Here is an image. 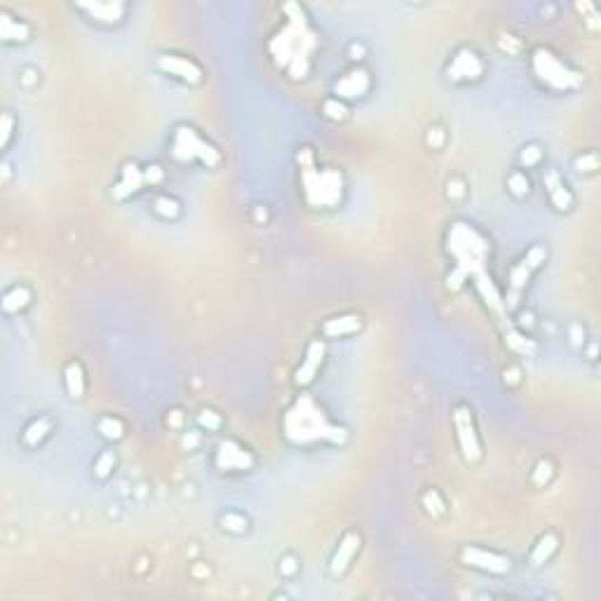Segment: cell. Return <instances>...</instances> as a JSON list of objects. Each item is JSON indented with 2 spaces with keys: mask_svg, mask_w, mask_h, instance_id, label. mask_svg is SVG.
I'll return each instance as SVG.
<instances>
[{
  "mask_svg": "<svg viewBox=\"0 0 601 601\" xmlns=\"http://www.w3.org/2000/svg\"><path fill=\"white\" fill-rule=\"evenodd\" d=\"M284 26L272 35L270 55L279 68H284L291 78L301 80L311 71L313 55L317 50L320 40L317 33L311 28V21L306 17V10L299 3H287L282 8Z\"/></svg>",
  "mask_w": 601,
  "mask_h": 601,
  "instance_id": "obj_1",
  "label": "cell"
},
{
  "mask_svg": "<svg viewBox=\"0 0 601 601\" xmlns=\"http://www.w3.org/2000/svg\"><path fill=\"white\" fill-rule=\"evenodd\" d=\"M531 66H533L535 78L547 87L559 89V92L575 89V87H580V82H582V75L578 73V71L568 68L562 59H559L557 55H552L550 50H545V47L533 50Z\"/></svg>",
  "mask_w": 601,
  "mask_h": 601,
  "instance_id": "obj_5",
  "label": "cell"
},
{
  "mask_svg": "<svg viewBox=\"0 0 601 601\" xmlns=\"http://www.w3.org/2000/svg\"><path fill=\"white\" fill-rule=\"evenodd\" d=\"M78 10L87 12L92 19H97L101 24H118L124 15V3H118V0H106V3H80Z\"/></svg>",
  "mask_w": 601,
  "mask_h": 601,
  "instance_id": "obj_16",
  "label": "cell"
},
{
  "mask_svg": "<svg viewBox=\"0 0 601 601\" xmlns=\"http://www.w3.org/2000/svg\"><path fill=\"white\" fill-rule=\"evenodd\" d=\"M597 165H599L597 153H590V156H582V158L575 160V167H578L580 172H594L597 169Z\"/></svg>",
  "mask_w": 601,
  "mask_h": 601,
  "instance_id": "obj_36",
  "label": "cell"
},
{
  "mask_svg": "<svg viewBox=\"0 0 601 601\" xmlns=\"http://www.w3.org/2000/svg\"><path fill=\"white\" fill-rule=\"evenodd\" d=\"M97 430L104 434L106 439H120L124 434V425L118 418H113V416H104V418L99 420Z\"/></svg>",
  "mask_w": 601,
  "mask_h": 601,
  "instance_id": "obj_25",
  "label": "cell"
},
{
  "mask_svg": "<svg viewBox=\"0 0 601 601\" xmlns=\"http://www.w3.org/2000/svg\"><path fill=\"white\" fill-rule=\"evenodd\" d=\"M322 362H324V343L322 341H313L311 345H308V353H306L303 364L296 369L294 383L296 385L313 383L315 376H317V371H320V367H322Z\"/></svg>",
  "mask_w": 601,
  "mask_h": 601,
  "instance_id": "obj_15",
  "label": "cell"
},
{
  "mask_svg": "<svg viewBox=\"0 0 601 601\" xmlns=\"http://www.w3.org/2000/svg\"><path fill=\"white\" fill-rule=\"evenodd\" d=\"M369 85H371V82H369L367 71L353 68L334 82V92H336V97H341V99H355V97H364V94L369 92Z\"/></svg>",
  "mask_w": 601,
  "mask_h": 601,
  "instance_id": "obj_13",
  "label": "cell"
},
{
  "mask_svg": "<svg viewBox=\"0 0 601 601\" xmlns=\"http://www.w3.org/2000/svg\"><path fill=\"white\" fill-rule=\"evenodd\" d=\"M172 158L178 160V163H190V160H200L202 165L207 167H216L221 163V156L214 148L210 141L202 139L198 134V129L188 127V124H181L176 127L174 136H172Z\"/></svg>",
  "mask_w": 601,
  "mask_h": 601,
  "instance_id": "obj_6",
  "label": "cell"
},
{
  "mask_svg": "<svg viewBox=\"0 0 601 601\" xmlns=\"http://www.w3.org/2000/svg\"><path fill=\"white\" fill-rule=\"evenodd\" d=\"M350 55H353V59H362V55H364V47H362V45H350Z\"/></svg>",
  "mask_w": 601,
  "mask_h": 601,
  "instance_id": "obj_41",
  "label": "cell"
},
{
  "mask_svg": "<svg viewBox=\"0 0 601 601\" xmlns=\"http://www.w3.org/2000/svg\"><path fill=\"white\" fill-rule=\"evenodd\" d=\"M446 73H449V78L456 80V82L477 80L479 75L484 73V64H481V59L474 55L472 50H461L454 59H451Z\"/></svg>",
  "mask_w": 601,
  "mask_h": 601,
  "instance_id": "obj_12",
  "label": "cell"
},
{
  "mask_svg": "<svg viewBox=\"0 0 601 601\" xmlns=\"http://www.w3.org/2000/svg\"><path fill=\"white\" fill-rule=\"evenodd\" d=\"M420 501H423V508H425L427 512H430L432 517H439V515H444V510H446V503L442 501V496H439V493L434 491V489L425 491V493H423V498H420Z\"/></svg>",
  "mask_w": 601,
  "mask_h": 601,
  "instance_id": "obj_26",
  "label": "cell"
},
{
  "mask_svg": "<svg viewBox=\"0 0 601 601\" xmlns=\"http://www.w3.org/2000/svg\"><path fill=\"white\" fill-rule=\"evenodd\" d=\"M153 210H156L160 216H165V219H174L176 214H178V202L176 200H172V198H156V202H153Z\"/></svg>",
  "mask_w": 601,
  "mask_h": 601,
  "instance_id": "obj_28",
  "label": "cell"
},
{
  "mask_svg": "<svg viewBox=\"0 0 601 601\" xmlns=\"http://www.w3.org/2000/svg\"><path fill=\"white\" fill-rule=\"evenodd\" d=\"M144 186H148L146 169H139L134 163H129V165H124L120 181H118L115 186H113V198H115V200H124V198H129V195L139 193V190L144 188Z\"/></svg>",
  "mask_w": 601,
  "mask_h": 601,
  "instance_id": "obj_14",
  "label": "cell"
},
{
  "mask_svg": "<svg viewBox=\"0 0 601 601\" xmlns=\"http://www.w3.org/2000/svg\"><path fill=\"white\" fill-rule=\"evenodd\" d=\"M282 432L296 446H311L317 442L331 444L345 442V430L341 425L331 423L329 416L324 414V409L311 395H301L287 409V414L282 418Z\"/></svg>",
  "mask_w": 601,
  "mask_h": 601,
  "instance_id": "obj_2",
  "label": "cell"
},
{
  "mask_svg": "<svg viewBox=\"0 0 601 601\" xmlns=\"http://www.w3.org/2000/svg\"><path fill=\"white\" fill-rule=\"evenodd\" d=\"M301 186L306 202L315 210H331L343 198L341 172L329 167H315L311 151H301Z\"/></svg>",
  "mask_w": 601,
  "mask_h": 601,
  "instance_id": "obj_4",
  "label": "cell"
},
{
  "mask_svg": "<svg viewBox=\"0 0 601 601\" xmlns=\"http://www.w3.org/2000/svg\"><path fill=\"white\" fill-rule=\"evenodd\" d=\"M64 378H66V390L73 400H80L82 392H85V373H82V367L78 362H68L66 371H64Z\"/></svg>",
  "mask_w": 601,
  "mask_h": 601,
  "instance_id": "obj_21",
  "label": "cell"
},
{
  "mask_svg": "<svg viewBox=\"0 0 601 601\" xmlns=\"http://www.w3.org/2000/svg\"><path fill=\"white\" fill-rule=\"evenodd\" d=\"M279 571H282L284 575H291L296 571V562H294V557H287L282 562V566H279Z\"/></svg>",
  "mask_w": 601,
  "mask_h": 601,
  "instance_id": "obj_40",
  "label": "cell"
},
{
  "mask_svg": "<svg viewBox=\"0 0 601 601\" xmlns=\"http://www.w3.org/2000/svg\"><path fill=\"white\" fill-rule=\"evenodd\" d=\"M28 35H31L28 24L17 21L15 17H10L5 10L0 12V38H3L5 43H24V40H28Z\"/></svg>",
  "mask_w": 601,
  "mask_h": 601,
  "instance_id": "obj_19",
  "label": "cell"
},
{
  "mask_svg": "<svg viewBox=\"0 0 601 601\" xmlns=\"http://www.w3.org/2000/svg\"><path fill=\"white\" fill-rule=\"evenodd\" d=\"M221 526L225 531L230 533H245L247 531V519L242 515H235V512H228L221 517Z\"/></svg>",
  "mask_w": 601,
  "mask_h": 601,
  "instance_id": "obj_27",
  "label": "cell"
},
{
  "mask_svg": "<svg viewBox=\"0 0 601 601\" xmlns=\"http://www.w3.org/2000/svg\"><path fill=\"white\" fill-rule=\"evenodd\" d=\"M0 122H3V136H0V146H8L10 144V136H12V127H15V120H12L10 113H3Z\"/></svg>",
  "mask_w": 601,
  "mask_h": 601,
  "instance_id": "obj_37",
  "label": "cell"
},
{
  "mask_svg": "<svg viewBox=\"0 0 601 601\" xmlns=\"http://www.w3.org/2000/svg\"><path fill=\"white\" fill-rule=\"evenodd\" d=\"M324 113L329 118H334V120H343L348 109H345L343 104H338V99H329V101H324Z\"/></svg>",
  "mask_w": 601,
  "mask_h": 601,
  "instance_id": "obj_34",
  "label": "cell"
},
{
  "mask_svg": "<svg viewBox=\"0 0 601 601\" xmlns=\"http://www.w3.org/2000/svg\"><path fill=\"white\" fill-rule=\"evenodd\" d=\"M557 545H559L557 535L555 533H545L543 538L538 540V545L533 547V552H531V566H540V564H545L547 559L555 555Z\"/></svg>",
  "mask_w": 601,
  "mask_h": 601,
  "instance_id": "obj_22",
  "label": "cell"
},
{
  "mask_svg": "<svg viewBox=\"0 0 601 601\" xmlns=\"http://www.w3.org/2000/svg\"><path fill=\"white\" fill-rule=\"evenodd\" d=\"M446 249L456 261L454 272L449 275V287L458 289L468 277H477L479 272L486 270V261H489V242L479 233L474 225L465 221H458L449 228L446 235Z\"/></svg>",
  "mask_w": 601,
  "mask_h": 601,
  "instance_id": "obj_3",
  "label": "cell"
},
{
  "mask_svg": "<svg viewBox=\"0 0 601 601\" xmlns=\"http://www.w3.org/2000/svg\"><path fill=\"white\" fill-rule=\"evenodd\" d=\"M163 167H160V165H148L146 167V181H148V186H156V183H160L163 181Z\"/></svg>",
  "mask_w": 601,
  "mask_h": 601,
  "instance_id": "obj_38",
  "label": "cell"
},
{
  "mask_svg": "<svg viewBox=\"0 0 601 601\" xmlns=\"http://www.w3.org/2000/svg\"><path fill=\"white\" fill-rule=\"evenodd\" d=\"M362 329V320L357 315H341V317H331L322 324L324 336L329 338H338V336H348L355 334V331Z\"/></svg>",
  "mask_w": 601,
  "mask_h": 601,
  "instance_id": "obj_20",
  "label": "cell"
},
{
  "mask_svg": "<svg viewBox=\"0 0 601 601\" xmlns=\"http://www.w3.org/2000/svg\"><path fill=\"white\" fill-rule=\"evenodd\" d=\"M28 301H31V291H28L26 287H15L3 296V311L17 313V311H21V308H26Z\"/></svg>",
  "mask_w": 601,
  "mask_h": 601,
  "instance_id": "obj_23",
  "label": "cell"
},
{
  "mask_svg": "<svg viewBox=\"0 0 601 601\" xmlns=\"http://www.w3.org/2000/svg\"><path fill=\"white\" fill-rule=\"evenodd\" d=\"M427 144H430L432 148H439L444 144V132L439 127L430 129V134H427Z\"/></svg>",
  "mask_w": 601,
  "mask_h": 601,
  "instance_id": "obj_39",
  "label": "cell"
},
{
  "mask_svg": "<svg viewBox=\"0 0 601 601\" xmlns=\"http://www.w3.org/2000/svg\"><path fill=\"white\" fill-rule=\"evenodd\" d=\"M198 423L202 427H207V430H219V427H221V418H219V414H214L212 409H205V412L198 416Z\"/></svg>",
  "mask_w": 601,
  "mask_h": 601,
  "instance_id": "obj_32",
  "label": "cell"
},
{
  "mask_svg": "<svg viewBox=\"0 0 601 601\" xmlns=\"http://www.w3.org/2000/svg\"><path fill=\"white\" fill-rule=\"evenodd\" d=\"M508 343L512 345L515 350H519V353H533V343L526 341V338H524L521 334H517V331H510Z\"/></svg>",
  "mask_w": 601,
  "mask_h": 601,
  "instance_id": "obj_33",
  "label": "cell"
},
{
  "mask_svg": "<svg viewBox=\"0 0 601 601\" xmlns=\"http://www.w3.org/2000/svg\"><path fill=\"white\" fill-rule=\"evenodd\" d=\"M50 427H52L50 418H38V420H33V423L28 425L26 430H24V444H26V446H38V444L47 437V432H50Z\"/></svg>",
  "mask_w": 601,
  "mask_h": 601,
  "instance_id": "obj_24",
  "label": "cell"
},
{
  "mask_svg": "<svg viewBox=\"0 0 601 601\" xmlns=\"http://www.w3.org/2000/svg\"><path fill=\"white\" fill-rule=\"evenodd\" d=\"M214 465H216V470H221V472L252 470L254 468V456L249 454L245 446L233 442V439H225V442L219 444L216 458H214Z\"/></svg>",
  "mask_w": 601,
  "mask_h": 601,
  "instance_id": "obj_9",
  "label": "cell"
},
{
  "mask_svg": "<svg viewBox=\"0 0 601 601\" xmlns=\"http://www.w3.org/2000/svg\"><path fill=\"white\" fill-rule=\"evenodd\" d=\"M461 559L463 564L472 568H479V571H486V573H496V575H503L510 571V559L508 557H501L496 552H489V550H481V547H463L461 550Z\"/></svg>",
  "mask_w": 601,
  "mask_h": 601,
  "instance_id": "obj_10",
  "label": "cell"
},
{
  "mask_svg": "<svg viewBox=\"0 0 601 601\" xmlns=\"http://www.w3.org/2000/svg\"><path fill=\"white\" fill-rule=\"evenodd\" d=\"M357 547H360V535L357 533H345L343 540L338 543V550L334 559H331V573L334 575H341L345 568H348V564L353 562Z\"/></svg>",
  "mask_w": 601,
  "mask_h": 601,
  "instance_id": "obj_18",
  "label": "cell"
},
{
  "mask_svg": "<svg viewBox=\"0 0 601 601\" xmlns=\"http://www.w3.org/2000/svg\"><path fill=\"white\" fill-rule=\"evenodd\" d=\"M113 465H115V456H113V451H106V454L99 456L97 465H94V472H97V477L104 479V477H109V474H111Z\"/></svg>",
  "mask_w": 601,
  "mask_h": 601,
  "instance_id": "obj_30",
  "label": "cell"
},
{
  "mask_svg": "<svg viewBox=\"0 0 601 601\" xmlns=\"http://www.w3.org/2000/svg\"><path fill=\"white\" fill-rule=\"evenodd\" d=\"M545 257H547L545 247L535 245V247L528 249V252L519 259V263H517V266L512 268V270H510V279H508V301H505V308H508V311H512V308H517V303H519V296H521L524 287H526V282H528V279H531V275H533L535 268H538V266L545 261Z\"/></svg>",
  "mask_w": 601,
  "mask_h": 601,
  "instance_id": "obj_7",
  "label": "cell"
},
{
  "mask_svg": "<svg viewBox=\"0 0 601 601\" xmlns=\"http://www.w3.org/2000/svg\"><path fill=\"white\" fill-rule=\"evenodd\" d=\"M508 188L512 190L517 198H524V195H528V178L524 176L521 172H515V174L508 178Z\"/></svg>",
  "mask_w": 601,
  "mask_h": 601,
  "instance_id": "obj_29",
  "label": "cell"
},
{
  "mask_svg": "<svg viewBox=\"0 0 601 601\" xmlns=\"http://www.w3.org/2000/svg\"><path fill=\"white\" fill-rule=\"evenodd\" d=\"M545 188H547V195H550L552 205H555L559 212H568L571 207H573V195H571L566 183L562 181V176H559L555 169L545 172Z\"/></svg>",
  "mask_w": 601,
  "mask_h": 601,
  "instance_id": "obj_17",
  "label": "cell"
},
{
  "mask_svg": "<svg viewBox=\"0 0 601 601\" xmlns=\"http://www.w3.org/2000/svg\"><path fill=\"white\" fill-rule=\"evenodd\" d=\"M156 66L163 71V73H169L174 78L183 80V82H190V85H198L202 80V71L195 62H190L186 57H178V55H160Z\"/></svg>",
  "mask_w": 601,
  "mask_h": 601,
  "instance_id": "obj_11",
  "label": "cell"
},
{
  "mask_svg": "<svg viewBox=\"0 0 601 601\" xmlns=\"http://www.w3.org/2000/svg\"><path fill=\"white\" fill-rule=\"evenodd\" d=\"M550 477H552V465L547 461H540L538 468H535V472H533V484L545 486L547 481H550Z\"/></svg>",
  "mask_w": 601,
  "mask_h": 601,
  "instance_id": "obj_31",
  "label": "cell"
},
{
  "mask_svg": "<svg viewBox=\"0 0 601 601\" xmlns=\"http://www.w3.org/2000/svg\"><path fill=\"white\" fill-rule=\"evenodd\" d=\"M454 427H456V439H458V446H461V451H463V458H465L468 463L479 461L481 444H479L477 430H474V420H472L470 409H465V407L456 409V412H454Z\"/></svg>",
  "mask_w": 601,
  "mask_h": 601,
  "instance_id": "obj_8",
  "label": "cell"
},
{
  "mask_svg": "<svg viewBox=\"0 0 601 601\" xmlns=\"http://www.w3.org/2000/svg\"><path fill=\"white\" fill-rule=\"evenodd\" d=\"M454 195H458V198L463 195V183L461 181H454Z\"/></svg>",
  "mask_w": 601,
  "mask_h": 601,
  "instance_id": "obj_42",
  "label": "cell"
},
{
  "mask_svg": "<svg viewBox=\"0 0 601 601\" xmlns=\"http://www.w3.org/2000/svg\"><path fill=\"white\" fill-rule=\"evenodd\" d=\"M540 156H543V153H540V148L538 146H526L521 151V165H526V167H531V165H535L540 160Z\"/></svg>",
  "mask_w": 601,
  "mask_h": 601,
  "instance_id": "obj_35",
  "label": "cell"
}]
</instances>
